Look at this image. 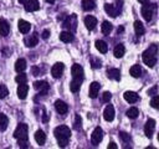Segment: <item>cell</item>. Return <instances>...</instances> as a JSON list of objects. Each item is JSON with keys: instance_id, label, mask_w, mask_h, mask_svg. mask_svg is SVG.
<instances>
[{"instance_id": "1", "label": "cell", "mask_w": 159, "mask_h": 149, "mask_svg": "<svg viewBox=\"0 0 159 149\" xmlns=\"http://www.w3.org/2000/svg\"><path fill=\"white\" fill-rule=\"evenodd\" d=\"M157 51H158V46L153 43L148 50H145L142 53V60L148 67H154V65L157 63V57H155Z\"/></svg>"}, {"instance_id": "2", "label": "cell", "mask_w": 159, "mask_h": 149, "mask_svg": "<svg viewBox=\"0 0 159 149\" xmlns=\"http://www.w3.org/2000/svg\"><path fill=\"white\" fill-rule=\"evenodd\" d=\"M27 125L25 123H19L15 132H14V138H16L17 140H27Z\"/></svg>"}, {"instance_id": "3", "label": "cell", "mask_w": 159, "mask_h": 149, "mask_svg": "<svg viewBox=\"0 0 159 149\" xmlns=\"http://www.w3.org/2000/svg\"><path fill=\"white\" fill-rule=\"evenodd\" d=\"M155 9V5L154 4H143L142 9H140V12H142V16L144 17V20L147 21H150L152 20V16H153V11Z\"/></svg>"}, {"instance_id": "4", "label": "cell", "mask_w": 159, "mask_h": 149, "mask_svg": "<svg viewBox=\"0 0 159 149\" xmlns=\"http://www.w3.org/2000/svg\"><path fill=\"white\" fill-rule=\"evenodd\" d=\"M53 134L57 139H61V138H70L71 137V130L66 125H60V127H56L55 130H53Z\"/></svg>"}, {"instance_id": "5", "label": "cell", "mask_w": 159, "mask_h": 149, "mask_svg": "<svg viewBox=\"0 0 159 149\" xmlns=\"http://www.w3.org/2000/svg\"><path fill=\"white\" fill-rule=\"evenodd\" d=\"M71 73H72L73 79H76V81L82 82V81H83V78H84V74H83V68H82V66H81V65L75 63V65L71 67Z\"/></svg>"}, {"instance_id": "6", "label": "cell", "mask_w": 159, "mask_h": 149, "mask_svg": "<svg viewBox=\"0 0 159 149\" xmlns=\"http://www.w3.org/2000/svg\"><path fill=\"white\" fill-rule=\"evenodd\" d=\"M102 139H103V130H102V128H99V127L94 128V130L92 132V135H91L92 144L97 145V144H99L102 142Z\"/></svg>"}, {"instance_id": "7", "label": "cell", "mask_w": 159, "mask_h": 149, "mask_svg": "<svg viewBox=\"0 0 159 149\" xmlns=\"http://www.w3.org/2000/svg\"><path fill=\"white\" fill-rule=\"evenodd\" d=\"M63 70H65V65L62 62H56L52 68H51V74L53 78H60L63 73Z\"/></svg>"}, {"instance_id": "8", "label": "cell", "mask_w": 159, "mask_h": 149, "mask_svg": "<svg viewBox=\"0 0 159 149\" xmlns=\"http://www.w3.org/2000/svg\"><path fill=\"white\" fill-rule=\"evenodd\" d=\"M63 27L71 30V31H75L76 27H77V17L76 15H70L65 21H63Z\"/></svg>"}, {"instance_id": "9", "label": "cell", "mask_w": 159, "mask_h": 149, "mask_svg": "<svg viewBox=\"0 0 159 149\" xmlns=\"http://www.w3.org/2000/svg\"><path fill=\"white\" fill-rule=\"evenodd\" d=\"M34 88H35L36 91H39V93H40L41 96H43V94L47 93L50 86H48V83H47L46 81H37V82L34 83Z\"/></svg>"}, {"instance_id": "10", "label": "cell", "mask_w": 159, "mask_h": 149, "mask_svg": "<svg viewBox=\"0 0 159 149\" xmlns=\"http://www.w3.org/2000/svg\"><path fill=\"white\" fill-rule=\"evenodd\" d=\"M154 128H155V120L152 119V118H149L147 120V123L144 124V134L147 135V138H152L153 137Z\"/></svg>"}, {"instance_id": "11", "label": "cell", "mask_w": 159, "mask_h": 149, "mask_svg": "<svg viewBox=\"0 0 159 149\" xmlns=\"http://www.w3.org/2000/svg\"><path fill=\"white\" fill-rule=\"evenodd\" d=\"M24 6H25L26 11L32 12V11H36V10L40 9V2L37 0H26L24 2Z\"/></svg>"}, {"instance_id": "12", "label": "cell", "mask_w": 159, "mask_h": 149, "mask_svg": "<svg viewBox=\"0 0 159 149\" xmlns=\"http://www.w3.org/2000/svg\"><path fill=\"white\" fill-rule=\"evenodd\" d=\"M103 118L107 122H112L114 119V107L112 104H108L103 111Z\"/></svg>"}, {"instance_id": "13", "label": "cell", "mask_w": 159, "mask_h": 149, "mask_svg": "<svg viewBox=\"0 0 159 149\" xmlns=\"http://www.w3.org/2000/svg\"><path fill=\"white\" fill-rule=\"evenodd\" d=\"M55 108H56V111L58 112V114H61V115H65V114L68 112L67 104H66L63 101H61V99H57V101L55 102Z\"/></svg>"}, {"instance_id": "14", "label": "cell", "mask_w": 159, "mask_h": 149, "mask_svg": "<svg viewBox=\"0 0 159 149\" xmlns=\"http://www.w3.org/2000/svg\"><path fill=\"white\" fill-rule=\"evenodd\" d=\"M84 25L88 30H94L96 26H97V19L92 15H87L84 17Z\"/></svg>"}, {"instance_id": "15", "label": "cell", "mask_w": 159, "mask_h": 149, "mask_svg": "<svg viewBox=\"0 0 159 149\" xmlns=\"http://www.w3.org/2000/svg\"><path fill=\"white\" fill-rule=\"evenodd\" d=\"M29 92V86L26 83H20L17 87V96L20 99H25Z\"/></svg>"}, {"instance_id": "16", "label": "cell", "mask_w": 159, "mask_h": 149, "mask_svg": "<svg viewBox=\"0 0 159 149\" xmlns=\"http://www.w3.org/2000/svg\"><path fill=\"white\" fill-rule=\"evenodd\" d=\"M123 97H124V99H125L128 103H135V102L139 99L138 94H137L135 92H133V91H127V92H124Z\"/></svg>"}, {"instance_id": "17", "label": "cell", "mask_w": 159, "mask_h": 149, "mask_svg": "<svg viewBox=\"0 0 159 149\" xmlns=\"http://www.w3.org/2000/svg\"><path fill=\"white\" fill-rule=\"evenodd\" d=\"M37 42H39V37H37V34L36 32H34L32 35H30L29 37L25 38V45L27 47H34V46L37 45Z\"/></svg>"}, {"instance_id": "18", "label": "cell", "mask_w": 159, "mask_h": 149, "mask_svg": "<svg viewBox=\"0 0 159 149\" xmlns=\"http://www.w3.org/2000/svg\"><path fill=\"white\" fill-rule=\"evenodd\" d=\"M99 88H101V86H99L98 82H92V83L89 84V92H88L89 97H91V98H96V97L98 96Z\"/></svg>"}, {"instance_id": "19", "label": "cell", "mask_w": 159, "mask_h": 149, "mask_svg": "<svg viewBox=\"0 0 159 149\" xmlns=\"http://www.w3.org/2000/svg\"><path fill=\"white\" fill-rule=\"evenodd\" d=\"M10 32V25L5 19H0V36H6Z\"/></svg>"}, {"instance_id": "20", "label": "cell", "mask_w": 159, "mask_h": 149, "mask_svg": "<svg viewBox=\"0 0 159 149\" xmlns=\"http://www.w3.org/2000/svg\"><path fill=\"white\" fill-rule=\"evenodd\" d=\"M19 30H20V32L21 34H27L29 31H30V29H31V25H30V22H27V21H25V20H19Z\"/></svg>"}, {"instance_id": "21", "label": "cell", "mask_w": 159, "mask_h": 149, "mask_svg": "<svg viewBox=\"0 0 159 149\" xmlns=\"http://www.w3.org/2000/svg\"><path fill=\"white\" fill-rule=\"evenodd\" d=\"M107 76L108 78L111 79H116V81H119L120 79V71L118 68H109L107 71Z\"/></svg>"}, {"instance_id": "22", "label": "cell", "mask_w": 159, "mask_h": 149, "mask_svg": "<svg viewBox=\"0 0 159 149\" xmlns=\"http://www.w3.org/2000/svg\"><path fill=\"white\" fill-rule=\"evenodd\" d=\"M35 140H36V143H37L39 145H43L45 142H46V134H45L41 129H39V130L35 133Z\"/></svg>"}, {"instance_id": "23", "label": "cell", "mask_w": 159, "mask_h": 149, "mask_svg": "<svg viewBox=\"0 0 159 149\" xmlns=\"http://www.w3.org/2000/svg\"><path fill=\"white\" fill-rule=\"evenodd\" d=\"M124 52H125V48H124V45H123V43H118V45L114 47V50H113V55H114V57H117V58L123 57Z\"/></svg>"}, {"instance_id": "24", "label": "cell", "mask_w": 159, "mask_h": 149, "mask_svg": "<svg viewBox=\"0 0 159 149\" xmlns=\"http://www.w3.org/2000/svg\"><path fill=\"white\" fill-rule=\"evenodd\" d=\"M25 70H26V61H25V58H19L15 62V71L19 72V73H21Z\"/></svg>"}, {"instance_id": "25", "label": "cell", "mask_w": 159, "mask_h": 149, "mask_svg": "<svg viewBox=\"0 0 159 149\" xmlns=\"http://www.w3.org/2000/svg\"><path fill=\"white\" fill-rule=\"evenodd\" d=\"M60 40L62 42H71L73 41V34L71 31H62L60 34Z\"/></svg>"}, {"instance_id": "26", "label": "cell", "mask_w": 159, "mask_h": 149, "mask_svg": "<svg viewBox=\"0 0 159 149\" xmlns=\"http://www.w3.org/2000/svg\"><path fill=\"white\" fill-rule=\"evenodd\" d=\"M129 74H130L132 77H134V78L140 77V74H142V67H140L139 65L132 66V67L129 68Z\"/></svg>"}, {"instance_id": "27", "label": "cell", "mask_w": 159, "mask_h": 149, "mask_svg": "<svg viewBox=\"0 0 159 149\" xmlns=\"http://www.w3.org/2000/svg\"><path fill=\"white\" fill-rule=\"evenodd\" d=\"M104 11H106L111 17H116V16L118 15L117 11H116L114 5H112V4H104Z\"/></svg>"}, {"instance_id": "28", "label": "cell", "mask_w": 159, "mask_h": 149, "mask_svg": "<svg viewBox=\"0 0 159 149\" xmlns=\"http://www.w3.org/2000/svg\"><path fill=\"white\" fill-rule=\"evenodd\" d=\"M134 31H135L137 36H142L144 34V25L142 24V21H139V20L134 21Z\"/></svg>"}, {"instance_id": "29", "label": "cell", "mask_w": 159, "mask_h": 149, "mask_svg": "<svg viewBox=\"0 0 159 149\" xmlns=\"http://www.w3.org/2000/svg\"><path fill=\"white\" fill-rule=\"evenodd\" d=\"M96 48H97L101 53H106V52L108 51L107 43H106L104 41H102V40H97V41H96Z\"/></svg>"}, {"instance_id": "30", "label": "cell", "mask_w": 159, "mask_h": 149, "mask_svg": "<svg viewBox=\"0 0 159 149\" xmlns=\"http://www.w3.org/2000/svg\"><path fill=\"white\" fill-rule=\"evenodd\" d=\"M94 0H82V9L86 11H91L94 9Z\"/></svg>"}, {"instance_id": "31", "label": "cell", "mask_w": 159, "mask_h": 149, "mask_svg": "<svg viewBox=\"0 0 159 149\" xmlns=\"http://www.w3.org/2000/svg\"><path fill=\"white\" fill-rule=\"evenodd\" d=\"M101 30H102V32H103L104 35H108V34H111V31L113 30V25H112L109 21H103Z\"/></svg>"}, {"instance_id": "32", "label": "cell", "mask_w": 159, "mask_h": 149, "mask_svg": "<svg viewBox=\"0 0 159 149\" xmlns=\"http://www.w3.org/2000/svg\"><path fill=\"white\" fill-rule=\"evenodd\" d=\"M7 125H9V118L4 113H0V130H5Z\"/></svg>"}, {"instance_id": "33", "label": "cell", "mask_w": 159, "mask_h": 149, "mask_svg": "<svg viewBox=\"0 0 159 149\" xmlns=\"http://www.w3.org/2000/svg\"><path fill=\"white\" fill-rule=\"evenodd\" d=\"M138 114H139V111H138V108H135V107H130V108L127 111V115H128V118H130V119L137 118Z\"/></svg>"}, {"instance_id": "34", "label": "cell", "mask_w": 159, "mask_h": 149, "mask_svg": "<svg viewBox=\"0 0 159 149\" xmlns=\"http://www.w3.org/2000/svg\"><path fill=\"white\" fill-rule=\"evenodd\" d=\"M81 83H82V82H80V81L72 79V82L70 83V89H71V92H78V89H80V87H81Z\"/></svg>"}, {"instance_id": "35", "label": "cell", "mask_w": 159, "mask_h": 149, "mask_svg": "<svg viewBox=\"0 0 159 149\" xmlns=\"http://www.w3.org/2000/svg\"><path fill=\"white\" fill-rule=\"evenodd\" d=\"M73 128H75L76 130H80V129L82 128V119H81V117H80L78 114H76V115H75V120H73Z\"/></svg>"}, {"instance_id": "36", "label": "cell", "mask_w": 159, "mask_h": 149, "mask_svg": "<svg viewBox=\"0 0 159 149\" xmlns=\"http://www.w3.org/2000/svg\"><path fill=\"white\" fill-rule=\"evenodd\" d=\"M7 94H9V89H7V87H6L5 84L0 83V99L5 98Z\"/></svg>"}, {"instance_id": "37", "label": "cell", "mask_w": 159, "mask_h": 149, "mask_svg": "<svg viewBox=\"0 0 159 149\" xmlns=\"http://www.w3.org/2000/svg\"><path fill=\"white\" fill-rule=\"evenodd\" d=\"M150 107L155 108V109H159V96H154L150 99Z\"/></svg>"}, {"instance_id": "38", "label": "cell", "mask_w": 159, "mask_h": 149, "mask_svg": "<svg viewBox=\"0 0 159 149\" xmlns=\"http://www.w3.org/2000/svg\"><path fill=\"white\" fill-rule=\"evenodd\" d=\"M15 81L20 84V83H26V81H27V78H26V74H24L22 72L20 73V74H17L16 77H15Z\"/></svg>"}, {"instance_id": "39", "label": "cell", "mask_w": 159, "mask_h": 149, "mask_svg": "<svg viewBox=\"0 0 159 149\" xmlns=\"http://www.w3.org/2000/svg\"><path fill=\"white\" fill-rule=\"evenodd\" d=\"M119 138H120V140L124 142V143H129V142H130V135H129L128 133H125V132H120V133H119Z\"/></svg>"}, {"instance_id": "40", "label": "cell", "mask_w": 159, "mask_h": 149, "mask_svg": "<svg viewBox=\"0 0 159 149\" xmlns=\"http://www.w3.org/2000/svg\"><path fill=\"white\" fill-rule=\"evenodd\" d=\"M91 66H92V68H101L102 62L98 58H91Z\"/></svg>"}, {"instance_id": "41", "label": "cell", "mask_w": 159, "mask_h": 149, "mask_svg": "<svg viewBox=\"0 0 159 149\" xmlns=\"http://www.w3.org/2000/svg\"><path fill=\"white\" fill-rule=\"evenodd\" d=\"M111 98H112V94H111V92H103V94H102V102H106V103H108V102L111 101Z\"/></svg>"}, {"instance_id": "42", "label": "cell", "mask_w": 159, "mask_h": 149, "mask_svg": "<svg viewBox=\"0 0 159 149\" xmlns=\"http://www.w3.org/2000/svg\"><path fill=\"white\" fill-rule=\"evenodd\" d=\"M57 142H58V145L61 148H65L68 145V138H61V139H57Z\"/></svg>"}, {"instance_id": "43", "label": "cell", "mask_w": 159, "mask_h": 149, "mask_svg": "<svg viewBox=\"0 0 159 149\" xmlns=\"http://www.w3.org/2000/svg\"><path fill=\"white\" fill-rule=\"evenodd\" d=\"M122 5H123V0H117V5H116L117 6V10H116L117 14H119L122 11Z\"/></svg>"}, {"instance_id": "44", "label": "cell", "mask_w": 159, "mask_h": 149, "mask_svg": "<svg viewBox=\"0 0 159 149\" xmlns=\"http://www.w3.org/2000/svg\"><path fill=\"white\" fill-rule=\"evenodd\" d=\"M41 36H42V38H48L50 37V30H43Z\"/></svg>"}, {"instance_id": "45", "label": "cell", "mask_w": 159, "mask_h": 149, "mask_svg": "<svg viewBox=\"0 0 159 149\" xmlns=\"http://www.w3.org/2000/svg\"><path fill=\"white\" fill-rule=\"evenodd\" d=\"M157 91H158V87H152V88L148 91V94H149V96H153L154 93H157Z\"/></svg>"}, {"instance_id": "46", "label": "cell", "mask_w": 159, "mask_h": 149, "mask_svg": "<svg viewBox=\"0 0 159 149\" xmlns=\"http://www.w3.org/2000/svg\"><path fill=\"white\" fill-rule=\"evenodd\" d=\"M108 149H117V144L113 143V142H111V143L108 144Z\"/></svg>"}, {"instance_id": "47", "label": "cell", "mask_w": 159, "mask_h": 149, "mask_svg": "<svg viewBox=\"0 0 159 149\" xmlns=\"http://www.w3.org/2000/svg\"><path fill=\"white\" fill-rule=\"evenodd\" d=\"M39 72H40V71H39L37 67H32V74H34V76H39Z\"/></svg>"}, {"instance_id": "48", "label": "cell", "mask_w": 159, "mask_h": 149, "mask_svg": "<svg viewBox=\"0 0 159 149\" xmlns=\"http://www.w3.org/2000/svg\"><path fill=\"white\" fill-rule=\"evenodd\" d=\"M138 1H139L140 4H147V2L149 1V0H138Z\"/></svg>"}, {"instance_id": "49", "label": "cell", "mask_w": 159, "mask_h": 149, "mask_svg": "<svg viewBox=\"0 0 159 149\" xmlns=\"http://www.w3.org/2000/svg\"><path fill=\"white\" fill-rule=\"evenodd\" d=\"M122 31H123V27H122V26H120V27H119V29H118V32H122Z\"/></svg>"}, {"instance_id": "50", "label": "cell", "mask_w": 159, "mask_h": 149, "mask_svg": "<svg viewBox=\"0 0 159 149\" xmlns=\"http://www.w3.org/2000/svg\"><path fill=\"white\" fill-rule=\"evenodd\" d=\"M47 2H50V4H52V2H55V0H46Z\"/></svg>"}, {"instance_id": "51", "label": "cell", "mask_w": 159, "mask_h": 149, "mask_svg": "<svg viewBox=\"0 0 159 149\" xmlns=\"http://www.w3.org/2000/svg\"><path fill=\"white\" fill-rule=\"evenodd\" d=\"M19 1H20V2H21V4H24V2H25V1H26V0H19Z\"/></svg>"}, {"instance_id": "52", "label": "cell", "mask_w": 159, "mask_h": 149, "mask_svg": "<svg viewBox=\"0 0 159 149\" xmlns=\"http://www.w3.org/2000/svg\"><path fill=\"white\" fill-rule=\"evenodd\" d=\"M158 140H159V134H158Z\"/></svg>"}]
</instances>
